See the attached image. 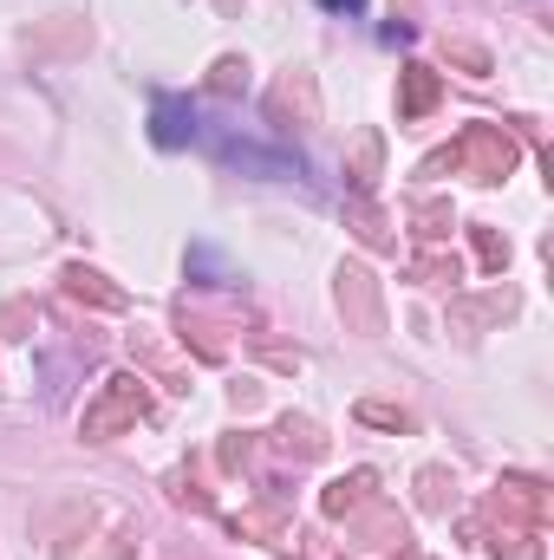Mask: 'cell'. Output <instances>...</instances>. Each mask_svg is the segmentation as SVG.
I'll list each match as a JSON object with an SVG mask.
<instances>
[{"mask_svg":"<svg viewBox=\"0 0 554 560\" xmlns=\"http://www.w3.org/2000/svg\"><path fill=\"white\" fill-rule=\"evenodd\" d=\"M189 131H196L189 105H183V98H157V143L176 150V143H189Z\"/></svg>","mask_w":554,"mask_h":560,"instance_id":"obj_1","label":"cell"},{"mask_svg":"<svg viewBox=\"0 0 554 560\" xmlns=\"http://www.w3.org/2000/svg\"><path fill=\"white\" fill-rule=\"evenodd\" d=\"M320 7H333V13H359L366 0H320Z\"/></svg>","mask_w":554,"mask_h":560,"instance_id":"obj_2","label":"cell"}]
</instances>
